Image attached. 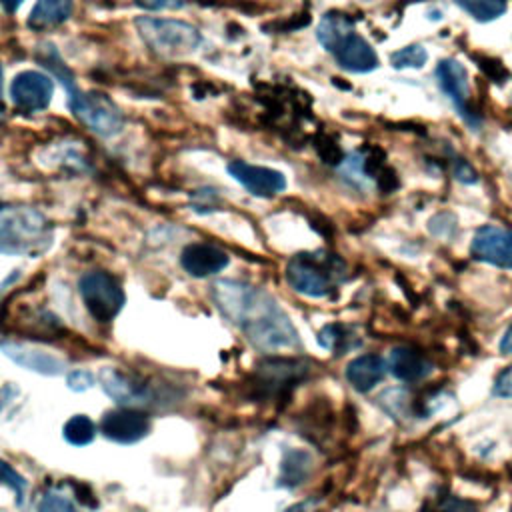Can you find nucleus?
Returning <instances> with one entry per match:
<instances>
[{"label": "nucleus", "instance_id": "1", "mask_svg": "<svg viewBox=\"0 0 512 512\" xmlns=\"http://www.w3.org/2000/svg\"><path fill=\"white\" fill-rule=\"evenodd\" d=\"M212 298L224 318L258 350L276 352L300 344L294 324L268 292L238 280H218Z\"/></svg>", "mask_w": 512, "mask_h": 512}, {"label": "nucleus", "instance_id": "2", "mask_svg": "<svg viewBox=\"0 0 512 512\" xmlns=\"http://www.w3.org/2000/svg\"><path fill=\"white\" fill-rule=\"evenodd\" d=\"M50 220L32 206L0 204V252L36 258L52 246Z\"/></svg>", "mask_w": 512, "mask_h": 512}, {"label": "nucleus", "instance_id": "3", "mask_svg": "<svg viewBox=\"0 0 512 512\" xmlns=\"http://www.w3.org/2000/svg\"><path fill=\"white\" fill-rule=\"evenodd\" d=\"M346 276V264L328 252H300L286 264L288 284L310 298H324Z\"/></svg>", "mask_w": 512, "mask_h": 512}, {"label": "nucleus", "instance_id": "4", "mask_svg": "<svg viewBox=\"0 0 512 512\" xmlns=\"http://www.w3.org/2000/svg\"><path fill=\"white\" fill-rule=\"evenodd\" d=\"M134 24L144 44L164 58L188 56L200 46L202 40L196 26L174 18L138 16Z\"/></svg>", "mask_w": 512, "mask_h": 512}, {"label": "nucleus", "instance_id": "5", "mask_svg": "<svg viewBox=\"0 0 512 512\" xmlns=\"http://www.w3.org/2000/svg\"><path fill=\"white\" fill-rule=\"evenodd\" d=\"M58 82L66 88L72 114L92 132L100 136H112L122 128V112L106 94L78 90L72 74H66Z\"/></svg>", "mask_w": 512, "mask_h": 512}, {"label": "nucleus", "instance_id": "6", "mask_svg": "<svg viewBox=\"0 0 512 512\" xmlns=\"http://www.w3.org/2000/svg\"><path fill=\"white\" fill-rule=\"evenodd\" d=\"M78 290L86 310L98 322L114 320L126 300L120 282L112 274L102 270L82 274L78 282Z\"/></svg>", "mask_w": 512, "mask_h": 512}, {"label": "nucleus", "instance_id": "7", "mask_svg": "<svg viewBox=\"0 0 512 512\" xmlns=\"http://www.w3.org/2000/svg\"><path fill=\"white\" fill-rule=\"evenodd\" d=\"M54 92V82L48 74L38 70H24L10 82V98L14 106L26 114L44 110Z\"/></svg>", "mask_w": 512, "mask_h": 512}, {"label": "nucleus", "instance_id": "8", "mask_svg": "<svg viewBox=\"0 0 512 512\" xmlns=\"http://www.w3.org/2000/svg\"><path fill=\"white\" fill-rule=\"evenodd\" d=\"M436 80H438L440 90L454 102V106L458 108V112L466 120V124L470 128H476L480 124V118H478L476 110L472 108L468 76H466L464 66L454 58H446L436 66Z\"/></svg>", "mask_w": 512, "mask_h": 512}, {"label": "nucleus", "instance_id": "9", "mask_svg": "<svg viewBox=\"0 0 512 512\" xmlns=\"http://www.w3.org/2000/svg\"><path fill=\"white\" fill-rule=\"evenodd\" d=\"M226 170L238 184H242L250 194L258 198H272L286 188L284 174L268 166L234 160L226 166Z\"/></svg>", "mask_w": 512, "mask_h": 512}, {"label": "nucleus", "instance_id": "10", "mask_svg": "<svg viewBox=\"0 0 512 512\" xmlns=\"http://www.w3.org/2000/svg\"><path fill=\"white\" fill-rule=\"evenodd\" d=\"M470 252L480 262L512 270V232L500 226H482L474 234Z\"/></svg>", "mask_w": 512, "mask_h": 512}, {"label": "nucleus", "instance_id": "11", "mask_svg": "<svg viewBox=\"0 0 512 512\" xmlns=\"http://www.w3.org/2000/svg\"><path fill=\"white\" fill-rule=\"evenodd\" d=\"M100 430L112 442L134 444L150 432V418L132 408H114L102 416Z\"/></svg>", "mask_w": 512, "mask_h": 512}, {"label": "nucleus", "instance_id": "12", "mask_svg": "<svg viewBox=\"0 0 512 512\" xmlns=\"http://www.w3.org/2000/svg\"><path fill=\"white\" fill-rule=\"evenodd\" d=\"M330 54L336 58L338 66L348 72L362 74L378 66V56L374 48L356 30H350L346 36H342L330 50Z\"/></svg>", "mask_w": 512, "mask_h": 512}, {"label": "nucleus", "instance_id": "13", "mask_svg": "<svg viewBox=\"0 0 512 512\" xmlns=\"http://www.w3.org/2000/svg\"><path fill=\"white\" fill-rule=\"evenodd\" d=\"M228 254L210 242H192L180 254L182 268L194 278H206L228 266Z\"/></svg>", "mask_w": 512, "mask_h": 512}, {"label": "nucleus", "instance_id": "14", "mask_svg": "<svg viewBox=\"0 0 512 512\" xmlns=\"http://www.w3.org/2000/svg\"><path fill=\"white\" fill-rule=\"evenodd\" d=\"M0 350L12 362H16L18 366L28 368V370L38 372V374H44V376H58L66 368V364L60 358H56L54 354L38 350V348H32V346H22V344H14V342H2Z\"/></svg>", "mask_w": 512, "mask_h": 512}, {"label": "nucleus", "instance_id": "15", "mask_svg": "<svg viewBox=\"0 0 512 512\" xmlns=\"http://www.w3.org/2000/svg\"><path fill=\"white\" fill-rule=\"evenodd\" d=\"M388 368L394 378L402 382H416L432 372V362L412 346H398L390 352Z\"/></svg>", "mask_w": 512, "mask_h": 512}, {"label": "nucleus", "instance_id": "16", "mask_svg": "<svg viewBox=\"0 0 512 512\" xmlns=\"http://www.w3.org/2000/svg\"><path fill=\"white\" fill-rule=\"evenodd\" d=\"M388 364L378 354H362L346 366V380L358 392L372 390L386 374Z\"/></svg>", "mask_w": 512, "mask_h": 512}, {"label": "nucleus", "instance_id": "17", "mask_svg": "<svg viewBox=\"0 0 512 512\" xmlns=\"http://www.w3.org/2000/svg\"><path fill=\"white\" fill-rule=\"evenodd\" d=\"M100 382L102 388L110 398H114L122 406H130L136 402H144L146 398V388L132 376L118 372L116 368H104L100 372Z\"/></svg>", "mask_w": 512, "mask_h": 512}, {"label": "nucleus", "instance_id": "18", "mask_svg": "<svg viewBox=\"0 0 512 512\" xmlns=\"http://www.w3.org/2000/svg\"><path fill=\"white\" fill-rule=\"evenodd\" d=\"M308 372V366L302 360H286L276 358L270 362H264L262 366V382L266 390H282L284 386H292L298 380H302Z\"/></svg>", "mask_w": 512, "mask_h": 512}, {"label": "nucleus", "instance_id": "19", "mask_svg": "<svg viewBox=\"0 0 512 512\" xmlns=\"http://www.w3.org/2000/svg\"><path fill=\"white\" fill-rule=\"evenodd\" d=\"M74 10V0H38L28 16L32 30H52L64 24Z\"/></svg>", "mask_w": 512, "mask_h": 512}, {"label": "nucleus", "instance_id": "20", "mask_svg": "<svg viewBox=\"0 0 512 512\" xmlns=\"http://www.w3.org/2000/svg\"><path fill=\"white\" fill-rule=\"evenodd\" d=\"M312 470V456L306 450H286L280 464L278 486L296 488L300 486Z\"/></svg>", "mask_w": 512, "mask_h": 512}, {"label": "nucleus", "instance_id": "21", "mask_svg": "<svg viewBox=\"0 0 512 512\" xmlns=\"http://www.w3.org/2000/svg\"><path fill=\"white\" fill-rule=\"evenodd\" d=\"M350 30H354V22L348 14L344 12H326L318 24V30H316V36H318V42L330 52L336 42L346 36Z\"/></svg>", "mask_w": 512, "mask_h": 512}, {"label": "nucleus", "instance_id": "22", "mask_svg": "<svg viewBox=\"0 0 512 512\" xmlns=\"http://www.w3.org/2000/svg\"><path fill=\"white\" fill-rule=\"evenodd\" d=\"M318 344L326 350H332L334 354H344L350 348H358L360 338L346 324H326L318 332Z\"/></svg>", "mask_w": 512, "mask_h": 512}, {"label": "nucleus", "instance_id": "23", "mask_svg": "<svg viewBox=\"0 0 512 512\" xmlns=\"http://www.w3.org/2000/svg\"><path fill=\"white\" fill-rule=\"evenodd\" d=\"M94 436H96V426L84 414H76L64 424V438L74 446H86L94 440Z\"/></svg>", "mask_w": 512, "mask_h": 512}, {"label": "nucleus", "instance_id": "24", "mask_svg": "<svg viewBox=\"0 0 512 512\" xmlns=\"http://www.w3.org/2000/svg\"><path fill=\"white\" fill-rule=\"evenodd\" d=\"M456 4L480 22L494 20L506 10V0H456Z\"/></svg>", "mask_w": 512, "mask_h": 512}, {"label": "nucleus", "instance_id": "25", "mask_svg": "<svg viewBox=\"0 0 512 512\" xmlns=\"http://www.w3.org/2000/svg\"><path fill=\"white\" fill-rule=\"evenodd\" d=\"M420 512H478V508L470 500L452 494H442L428 500Z\"/></svg>", "mask_w": 512, "mask_h": 512}, {"label": "nucleus", "instance_id": "26", "mask_svg": "<svg viewBox=\"0 0 512 512\" xmlns=\"http://www.w3.org/2000/svg\"><path fill=\"white\" fill-rule=\"evenodd\" d=\"M426 60H428V54L420 44H410L406 48L396 50L390 56V64L398 70H402V68H422L426 64Z\"/></svg>", "mask_w": 512, "mask_h": 512}, {"label": "nucleus", "instance_id": "27", "mask_svg": "<svg viewBox=\"0 0 512 512\" xmlns=\"http://www.w3.org/2000/svg\"><path fill=\"white\" fill-rule=\"evenodd\" d=\"M0 484L8 486L14 490V498H16V506L22 508L26 502V480L24 476H20L8 462H4L0 458Z\"/></svg>", "mask_w": 512, "mask_h": 512}, {"label": "nucleus", "instance_id": "28", "mask_svg": "<svg viewBox=\"0 0 512 512\" xmlns=\"http://www.w3.org/2000/svg\"><path fill=\"white\" fill-rule=\"evenodd\" d=\"M314 146H316L318 156H320L326 164H340V162H342V150H340L338 142H336L332 136L320 134V136L314 140Z\"/></svg>", "mask_w": 512, "mask_h": 512}, {"label": "nucleus", "instance_id": "29", "mask_svg": "<svg viewBox=\"0 0 512 512\" xmlns=\"http://www.w3.org/2000/svg\"><path fill=\"white\" fill-rule=\"evenodd\" d=\"M384 166H386V152L380 146H370L364 150L362 170L366 176L376 178Z\"/></svg>", "mask_w": 512, "mask_h": 512}, {"label": "nucleus", "instance_id": "30", "mask_svg": "<svg viewBox=\"0 0 512 512\" xmlns=\"http://www.w3.org/2000/svg\"><path fill=\"white\" fill-rule=\"evenodd\" d=\"M476 62H478V68L490 78V80H494V82H504L510 74H508V70H506V66L498 60V58H494V56H484V54H480V56H476Z\"/></svg>", "mask_w": 512, "mask_h": 512}, {"label": "nucleus", "instance_id": "31", "mask_svg": "<svg viewBox=\"0 0 512 512\" xmlns=\"http://www.w3.org/2000/svg\"><path fill=\"white\" fill-rule=\"evenodd\" d=\"M38 512H78V510H76L74 504H72L68 498H64L62 494L48 492V494L42 498V502H40V506H38Z\"/></svg>", "mask_w": 512, "mask_h": 512}, {"label": "nucleus", "instance_id": "32", "mask_svg": "<svg viewBox=\"0 0 512 512\" xmlns=\"http://www.w3.org/2000/svg\"><path fill=\"white\" fill-rule=\"evenodd\" d=\"M492 394L498 398H512V364L506 366L494 380Z\"/></svg>", "mask_w": 512, "mask_h": 512}, {"label": "nucleus", "instance_id": "33", "mask_svg": "<svg viewBox=\"0 0 512 512\" xmlns=\"http://www.w3.org/2000/svg\"><path fill=\"white\" fill-rule=\"evenodd\" d=\"M94 384V376L88 370H74L68 374V388L82 392Z\"/></svg>", "mask_w": 512, "mask_h": 512}, {"label": "nucleus", "instance_id": "34", "mask_svg": "<svg viewBox=\"0 0 512 512\" xmlns=\"http://www.w3.org/2000/svg\"><path fill=\"white\" fill-rule=\"evenodd\" d=\"M376 180H378V188H380L382 192H386V194H390L392 190L398 188V174H396V170L390 168V166H384V168L380 170V174L376 176Z\"/></svg>", "mask_w": 512, "mask_h": 512}, {"label": "nucleus", "instance_id": "35", "mask_svg": "<svg viewBox=\"0 0 512 512\" xmlns=\"http://www.w3.org/2000/svg\"><path fill=\"white\" fill-rule=\"evenodd\" d=\"M146 10H178L184 6V0H134Z\"/></svg>", "mask_w": 512, "mask_h": 512}, {"label": "nucleus", "instance_id": "36", "mask_svg": "<svg viewBox=\"0 0 512 512\" xmlns=\"http://www.w3.org/2000/svg\"><path fill=\"white\" fill-rule=\"evenodd\" d=\"M214 204H216V192H212V190H198V192H196L194 210L206 212V210H210L208 206H214Z\"/></svg>", "mask_w": 512, "mask_h": 512}, {"label": "nucleus", "instance_id": "37", "mask_svg": "<svg viewBox=\"0 0 512 512\" xmlns=\"http://www.w3.org/2000/svg\"><path fill=\"white\" fill-rule=\"evenodd\" d=\"M454 174H456V178H458L460 182H466V184H472V182H476V180H478V178H476L474 168H472L468 162H464V160L456 162V166H454Z\"/></svg>", "mask_w": 512, "mask_h": 512}, {"label": "nucleus", "instance_id": "38", "mask_svg": "<svg viewBox=\"0 0 512 512\" xmlns=\"http://www.w3.org/2000/svg\"><path fill=\"white\" fill-rule=\"evenodd\" d=\"M500 352L502 354H512V324L508 326V330L504 332V336L500 340Z\"/></svg>", "mask_w": 512, "mask_h": 512}, {"label": "nucleus", "instance_id": "39", "mask_svg": "<svg viewBox=\"0 0 512 512\" xmlns=\"http://www.w3.org/2000/svg\"><path fill=\"white\" fill-rule=\"evenodd\" d=\"M316 510V502L306 500V502H298L294 506H290L286 512H314Z\"/></svg>", "mask_w": 512, "mask_h": 512}, {"label": "nucleus", "instance_id": "40", "mask_svg": "<svg viewBox=\"0 0 512 512\" xmlns=\"http://www.w3.org/2000/svg\"><path fill=\"white\" fill-rule=\"evenodd\" d=\"M22 2H24V0H0V4H2V8H4L6 12H16Z\"/></svg>", "mask_w": 512, "mask_h": 512}, {"label": "nucleus", "instance_id": "41", "mask_svg": "<svg viewBox=\"0 0 512 512\" xmlns=\"http://www.w3.org/2000/svg\"><path fill=\"white\" fill-rule=\"evenodd\" d=\"M4 112V104H2V66H0V114Z\"/></svg>", "mask_w": 512, "mask_h": 512}, {"label": "nucleus", "instance_id": "42", "mask_svg": "<svg viewBox=\"0 0 512 512\" xmlns=\"http://www.w3.org/2000/svg\"><path fill=\"white\" fill-rule=\"evenodd\" d=\"M362 2H370V0H362Z\"/></svg>", "mask_w": 512, "mask_h": 512}]
</instances>
